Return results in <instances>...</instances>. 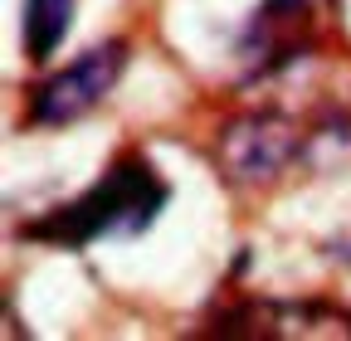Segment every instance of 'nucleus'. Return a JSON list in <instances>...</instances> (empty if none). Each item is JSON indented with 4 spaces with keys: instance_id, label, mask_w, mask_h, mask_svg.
Here are the masks:
<instances>
[{
    "instance_id": "4",
    "label": "nucleus",
    "mask_w": 351,
    "mask_h": 341,
    "mask_svg": "<svg viewBox=\"0 0 351 341\" xmlns=\"http://www.w3.org/2000/svg\"><path fill=\"white\" fill-rule=\"evenodd\" d=\"M73 25V0H25V54L29 59H49L59 45H64V34Z\"/></svg>"
},
{
    "instance_id": "2",
    "label": "nucleus",
    "mask_w": 351,
    "mask_h": 341,
    "mask_svg": "<svg viewBox=\"0 0 351 341\" xmlns=\"http://www.w3.org/2000/svg\"><path fill=\"white\" fill-rule=\"evenodd\" d=\"M127 68V45L122 39H108L98 49H83L69 68H59L54 78H44L34 98H29V122L34 127H69L78 117H88Z\"/></svg>"
},
{
    "instance_id": "1",
    "label": "nucleus",
    "mask_w": 351,
    "mask_h": 341,
    "mask_svg": "<svg viewBox=\"0 0 351 341\" xmlns=\"http://www.w3.org/2000/svg\"><path fill=\"white\" fill-rule=\"evenodd\" d=\"M161 205H166V181L142 156H127L93 190H83L73 205L54 210L49 220L29 225L25 234L29 239H49L59 249H83V244H93L103 234H137V229H147L161 215Z\"/></svg>"
},
{
    "instance_id": "3",
    "label": "nucleus",
    "mask_w": 351,
    "mask_h": 341,
    "mask_svg": "<svg viewBox=\"0 0 351 341\" xmlns=\"http://www.w3.org/2000/svg\"><path fill=\"white\" fill-rule=\"evenodd\" d=\"M293 151H298V132L274 112H249V117L230 122L225 132H219V161H225L230 176L244 181V186L274 181L293 161Z\"/></svg>"
}]
</instances>
